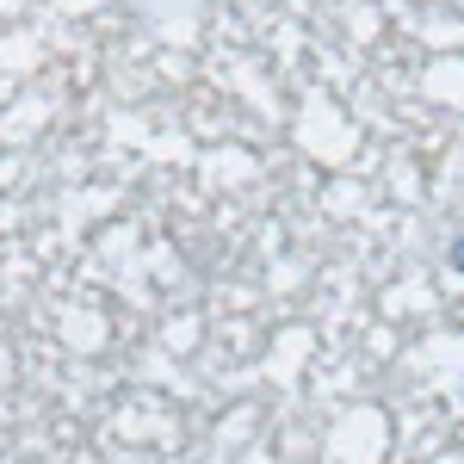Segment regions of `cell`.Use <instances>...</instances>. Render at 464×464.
<instances>
[{
    "label": "cell",
    "instance_id": "cell-1",
    "mask_svg": "<svg viewBox=\"0 0 464 464\" xmlns=\"http://www.w3.org/2000/svg\"><path fill=\"white\" fill-rule=\"evenodd\" d=\"M446 260H452V266H459V273H464V229H459V236H452V248H446Z\"/></svg>",
    "mask_w": 464,
    "mask_h": 464
}]
</instances>
